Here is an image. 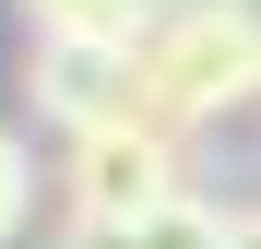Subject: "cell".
Masks as SVG:
<instances>
[{"label": "cell", "mask_w": 261, "mask_h": 249, "mask_svg": "<svg viewBox=\"0 0 261 249\" xmlns=\"http://www.w3.org/2000/svg\"><path fill=\"white\" fill-rule=\"evenodd\" d=\"M261 107V0L249 12H166L143 36V131H214V119Z\"/></svg>", "instance_id": "cell-1"}, {"label": "cell", "mask_w": 261, "mask_h": 249, "mask_svg": "<svg viewBox=\"0 0 261 249\" xmlns=\"http://www.w3.org/2000/svg\"><path fill=\"white\" fill-rule=\"evenodd\" d=\"M60 214H83V226H130V214H154V202H178L190 190V143L178 131H71L60 143Z\"/></svg>", "instance_id": "cell-2"}, {"label": "cell", "mask_w": 261, "mask_h": 249, "mask_svg": "<svg viewBox=\"0 0 261 249\" xmlns=\"http://www.w3.org/2000/svg\"><path fill=\"white\" fill-rule=\"evenodd\" d=\"M24 95L36 119L71 143V131H119L130 107H143V48H119V36H36L24 48ZM143 131V119H130Z\"/></svg>", "instance_id": "cell-3"}, {"label": "cell", "mask_w": 261, "mask_h": 249, "mask_svg": "<svg viewBox=\"0 0 261 249\" xmlns=\"http://www.w3.org/2000/svg\"><path fill=\"white\" fill-rule=\"evenodd\" d=\"M24 36H119V48H143V36L166 24L154 0H12Z\"/></svg>", "instance_id": "cell-4"}, {"label": "cell", "mask_w": 261, "mask_h": 249, "mask_svg": "<svg viewBox=\"0 0 261 249\" xmlns=\"http://www.w3.org/2000/svg\"><path fill=\"white\" fill-rule=\"evenodd\" d=\"M119 249H226V202L178 190V202H154V214H130V226H119Z\"/></svg>", "instance_id": "cell-5"}, {"label": "cell", "mask_w": 261, "mask_h": 249, "mask_svg": "<svg viewBox=\"0 0 261 249\" xmlns=\"http://www.w3.org/2000/svg\"><path fill=\"white\" fill-rule=\"evenodd\" d=\"M36 190H48V178H36V143L12 131V119H0V249L36 226Z\"/></svg>", "instance_id": "cell-6"}, {"label": "cell", "mask_w": 261, "mask_h": 249, "mask_svg": "<svg viewBox=\"0 0 261 249\" xmlns=\"http://www.w3.org/2000/svg\"><path fill=\"white\" fill-rule=\"evenodd\" d=\"M48 249H119V226H83V214H48Z\"/></svg>", "instance_id": "cell-7"}, {"label": "cell", "mask_w": 261, "mask_h": 249, "mask_svg": "<svg viewBox=\"0 0 261 249\" xmlns=\"http://www.w3.org/2000/svg\"><path fill=\"white\" fill-rule=\"evenodd\" d=\"M226 249H261V202H249V214H226Z\"/></svg>", "instance_id": "cell-8"}, {"label": "cell", "mask_w": 261, "mask_h": 249, "mask_svg": "<svg viewBox=\"0 0 261 249\" xmlns=\"http://www.w3.org/2000/svg\"><path fill=\"white\" fill-rule=\"evenodd\" d=\"M154 12H249V0H154Z\"/></svg>", "instance_id": "cell-9"}]
</instances>
